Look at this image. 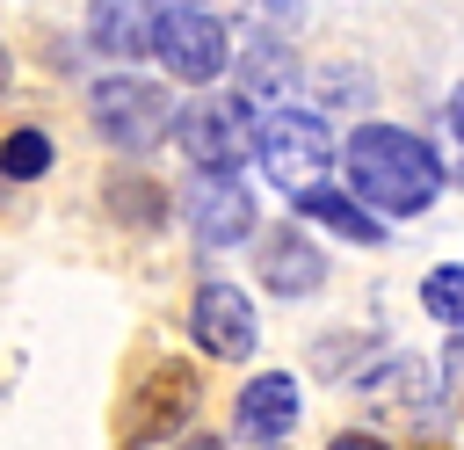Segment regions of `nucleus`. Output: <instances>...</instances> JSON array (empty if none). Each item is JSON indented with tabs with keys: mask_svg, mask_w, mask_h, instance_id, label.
I'll return each instance as SVG.
<instances>
[{
	"mask_svg": "<svg viewBox=\"0 0 464 450\" xmlns=\"http://www.w3.org/2000/svg\"><path fill=\"white\" fill-rule=\"evenodd\" d=\"M188 406H196V377H188V370H174V363H160V370H152V385L123 406V421H130V428H123V443H130V450L160 443Z\"/></svg>",
	"mask_w": 464,
	"mask_h": 450,
	"instance_id": "nucleus-9",
	"label": "nucleus"
},
{
	"mask_svg": "<svg viewBox=\"0 0 464 450\" xmlns=\"http://www.w3.org/2000/svg\"><path fill=\"white\" fill-rule=\"evenodd\" d=\"M290 210H304V218H319L326 232H341V240H355V247H384V218L377 210H362L355 196H341V189H304V196H290Z\"/></svg>",
	"mask_w": 464,
	"mask_h": 450,
	"instance_id": "nucleus-12",
	"label": "nucleus"
},
{
	"mask_svg": "<svg viewBox=\"0 0 464 450\" xmlns=\"http://www.w3.org/2000/svg\"><path fill=\"white\" fill-rule=\"evenodd\" d=\"M87 109H94V131H102L116 152H152V145L174 131V102H167V87H160V80H138V73H109V80H94Z\"/></svg>",
	"mask_w": 464,
	"mask_h": 450,
	"instance_id": "nucleus-4",
	"label": "nucleus"
},
{
	"mask_svg": "<svg viewBox=\"0 0 464 450\" xmlns=\"http://www.w3.org/2000/svg\"><path fill=\"white\" fill-rule=\"evenodd\" d=\"M442 131H450V152H457V174H464V87L450 94V109H442Z\"/></svg>",
	"mask_w": 464,
	"mask_h": 450,
	"instance_id": "nucleus-17",
	"label": "nucleus"
},
{
	"mask_svg": "<svg viewBox=\"0 0 464 450\" xmlns=\"http://www.w3.org/2000/svg\"><path fill=\"white\" fill-rule=\"evenodd\" d=\"M290 80H297V65H290V58H283L276 44L246 51V102H254V94H283Z\"/></svg>",
	"mask_w": 464,
	"mask_h": 450,
	"instance_id": "nucleus-15",
	"label": "nucleus"
},
{
	"mask_svg": "<svg viewBox=\"0 0 464 450\" xmlns=\"http://www.w3.org/2000/svg\"><path fill=\"white\" fill-rule=\"evenodd\" d=\"M188 334H196L203 356H218V363H246L254 341H261V319H254V305H246L239 283H203L196 305H188Z\"/></svg>",
	"mask_w": 464,
	"mask_h": 450,
	"instance_id": "nucleus-6",
	"label": "nucleus"
},
{
	"mask_svg": "<svg viewBox=\"0 0 464 450\" xmlns=\"http://www.w3.org/2000/svg\"><path fill=\"white\" fill-rule=\"evenodd\" d=\"M420 305H428L442 327H457V334H464V261L428 269V276H420Z\"/></svg>",
	"mask_w": 464,
	"mask_h": 450,
	"instance_id": "nucleus-14",
	"label": "nucleus"
},
{
	"mask_svg": "<svg viewBox=\"0 0 464 450\" xmlns=\"http://www.w3.org/2000/svg\"><path fill=\"white\" fill-rule=\"evenodd\" d=\"M442 385H450V392H464V334H457V341H450V356H442Z\"/></svg>",
	"mask_w": 464,
	"mask_h": 450,
	"instance_id": "nucleus-18",
	"label": "nucleus"
},
{
	"mask_svg": "<svg viewBox=\"0 0 464 450\" xmlns=\"http://www.w3.org/2000/svg\"><path fill=\"white\" fill-rule=\"evenodd\" d=\"M109 203H123L130 218H160V196H152V181H116V196Z\"/></svg>",
	"mask_w": 464,
	"mask_h": 450,
	"instance_id": "nucleus-16",
	"label": "nucleus"
},
{
	"mask_svg": "<svg viewBox=\"0 0 464 450\" xmlns=\"http://www.w3.org/2000/svg\"><path fill=\"white\" fill-rule=\"evenodd\" d=\"M261 283H268L276 298H312V290L326 283V254H319L297 225H283V232H268V247H261Z\"/></svg>",
	"mask_w": 464,
	"mask_h": 450,
	"instance_id": "nucleus-10",
	"label": "nucleus"
},
{
	"mask_svg": "<svg viewBox=\"0 0 464 450\" xmlns=\"http://www.w3.org/2000/svg\"><path fill=\"white\" fill-rule=\"evenodd\" d=\"M254 160H261V174H268L283 196H304V189H319L326 167H334V131H326L319 109H276V116H261V131H254Z\"/></svg>",
	"mask_w": 464,
	"mask_h": 450,
	"instance_id": "nucleus-2",
	"label": "nucleus"
},
{
	"mask_svg": "<svg viewBox=\"0 0 464 450\" xmlns=\"http://www.w3.org/2000/svg\"><path fill=\"white\" fill-rule=\"evenodd\" d=\"M341 167H348V196H355L362 210H377V218H420V210L442 196V160H435V145L413 138V131H399V123H362V131H348Z\"/></svg>",
	"mask_w": 464,
	"mask_h": 450,
	"instance_id": "nucleus-1",
	"label": "nucleus"
},
{
	"mask_svg": "<svg viewBox=\"0 0 464 450\" xmlns=\"http://www.w3.org/2000/svg\"><path fill=\"white\" fill-rule=\"evenodd\" d=\"M326 450H384V443H377V435H334Z\"/></svg>",
	"mask_w": 464,
	"mask_h": 450,
	"instance_id": "nucleus-19",
	"label": "nucleus"
},
{
	"mask_svg": "<svg viewBox=\"0 0 464 450\" xmlns=\"http://www.w3.org/2000/svg\"><path fill=\"white\" fill-rule=\"evenodd\" d=\"M0 87H7V44H0Z\"/></svg>",
	"mask_w": 464,
	"mask_h": 450,
	"instance_id": "nucleus-21",
	"label": "nucleus"
},
{
	"mask_svg": "<svg viewBox=\"0 0 464 450\" xmlns=\"http://www.w3.org/2000/svg\"><path fill=\"white\" fill-rule=\"evenodd\" d=\"M167 7H196V0H167Z\"/></svg>",
	"mask_w": 464,
	"mask_h": 450,
	"instance_id": "nucleus-22",
	"label": "nucleus"
},
{
	"mask_svg": "<svg viewBox=\"0 0 464 450\" xmlns=\"http://www.w3.org/2000/svg\"><path fill=\"white\" fill-rule=\"evenodd\" d=\"M188 232L203 247H232L254 232V189H239V174H203L188 189Z\"/></svg>",
	"mask_w": 464,
	"mask_h": 450,
	"instance_id": "nucleus-7",
	"label": "nucleus"
},
{
	"mask_svg": "<svg viewBox=\"0 0 464 450\" xmlns=\"http://www.w3.org/2000/svg\"><path fill=\"white\" fill-rule=\"evenodd\" d=\"M181 450H225V443H218V435H188Z\"/></svg>",
	"mask_w": 464,
	"mask_h": 450,
	"instance_id": "nucleus-20",
	"label": "nucleus"
},
{
	"mask_svg": "<svg viewBox=\"0 0 464 450\" xmlns=\"http://www.w3.org/2000/svg\"><path fill=\"white\" fill-rule=\"evenodd\" d=\"M297 377L290 370H268V377H254L246 392H239V406H232V428L246 435V443H261V450H276L290 428H297Z\"/></svg>",
	"mask_w": 464,
	"mask_h": 450,
	"instance_id": "nucleus-8",
	"label": "nucleus"
},
{
	"mask_svg": "<svg viewBox=\"0 0 464 450\" xmlns=\"http://www.w3.org/2000/svg\"><path fill=\"white\" fill-rule=\"evenodd\" d=\"M87 36H94V51H109V58H145L152 36H160V15H152V0H94Z\"/></svg>",
	"mask_w": 464,
	"mask_h": 450,
	"instance_id": "nucleus-11",
	"label": "nucleus"
},
{
	"mask_svg": "<svg viewBox=\"0 0 464 450\" xmlns=\"http://www.w3.org/2000/svg\"><path fill=\"white\" fill-rule=\"evenodd\" d=\"M254 102L246 94H203L174 116V138L188 152L196 174H239V160H254Z\"/></svg>",
	"mask_w": 464,
	"mask_h": 450,
	"instance_id": "nucleus-3",
	"label": "nucleus"
},
{
	"mask_svg": "<svg viewBox=\"0 0 464 450\" xmlns=\"http://www.w3.org/2000/svg\"><path fill=\"white\" fill-rule=\"evenodd\" d=\"M225 22L218 15H203V7H174V15H160V36H152V58L181 80V87H203V80H218L225 73Z\"/></svg>",
	"mask_w": 464,
	"mask_h": 450,
	"instance_id": "nucleus-5",
	"label": "nucleus"
},
{
	"mask_svg": "<svg viewBox=\"0 0 464 450\" xmlns=\"http://www.w3.org/2000/svg\"><path fill=\"white\" fill-rule=\"evenodd\" d=\"M0 174H7V181H36V174H51V138H44L36 123L7 131V138H0Z\"/></svg>",
	"mask_w": 464,
	"mask_h": 450,
	"instance_id": "nucleus-13",
	"label": "nucleus"
}]
</instances>
